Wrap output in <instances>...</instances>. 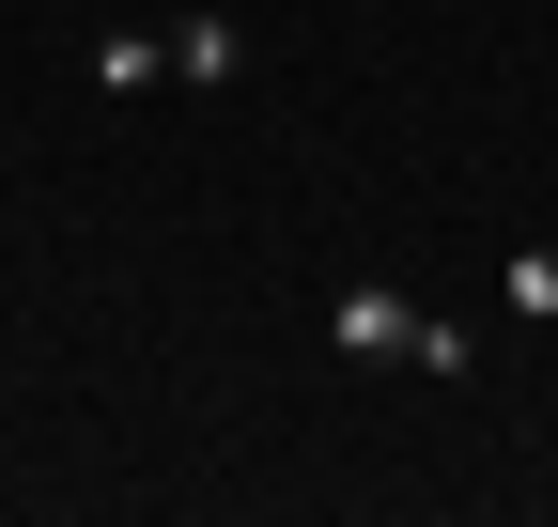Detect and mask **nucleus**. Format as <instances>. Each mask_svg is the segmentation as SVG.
Returning <instances> with one entry per match:
<instances>
[{"mask_svg":"<svg viewBox=\"0 0 558 527\" xmlns=\"http://www.w3.org/2000/svg\"><path fill=\"white\" fill-rule=\"evenodd\" d=\"M326 342H341V357H418V310H403L388 280H341V310H326Z\"/></svg>","mask_w":558,"mask_h":527,"instance_id":"nucleus-1","label":"nucleus"},{"mask_svg":"<svg viewBox=\"0 0 558 527\" xmlns=\"http://www.w3.org/2000/svg\"><path fill=\"white\" fill-rule=\"evenodd\" d=\"M233 62H248L233 16H186V32H171V78H186V94H233Z\"/></svg>","mask_w":558,"mask_h":527,"instance_id":"nucleus-2","label":"nucleus"},{"mask_svg":"<svg viewBox=\"0 0 558 527\" xmlns=\"http://www.w3.org/2000/svg\"><path fill=\"white\" fill-rule=\"evenodd\" d=\"M512 326H558V233L512 248Z\"/></svg>","mask_w":558,"mask_h":527,"instance_id":"nucleus-3","label":"nucleus"}]
</instances>
